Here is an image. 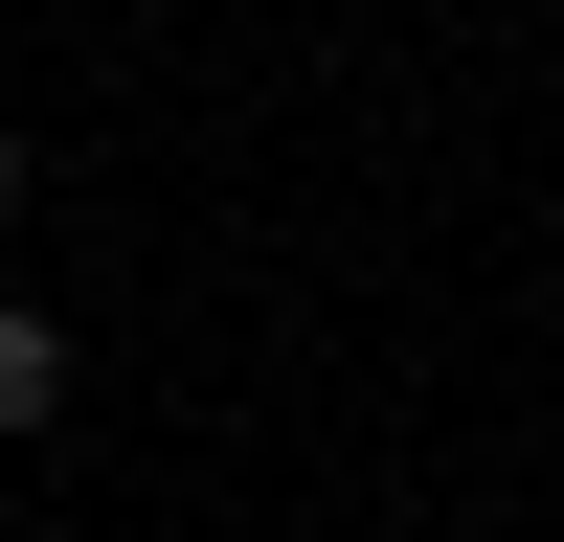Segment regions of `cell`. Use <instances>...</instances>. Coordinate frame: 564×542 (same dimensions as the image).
Returning a JSON list of instances; mask_svg holds the SVG:
<instances>
[{"instance_id":"cell-1","label":"cell","mask_w":564,"mask_h":542,"mask_svg":"<svg viewBox=\"0 0 564 542\" xmlns=\"http://www.w3.org/2000/svg\"><path fill=\"white\" fill-rule=\"evenodd\" d=\"M45 406H68V316H23V294H0V430H45Z\"/></svg>"},{"instance_id":"cell-2","label":"cell","mask_w":564,"mask_h":542,"mask_svg":"<svg viewBox=\"0 0 564 542\" xmlns=\"http://www.w3.org/2000/svg\"><path fill=\"white\" fill-rule=\"evenodd\" d=\"M0 226H23V136H0Z\"/></svg>"}]
</instances>
